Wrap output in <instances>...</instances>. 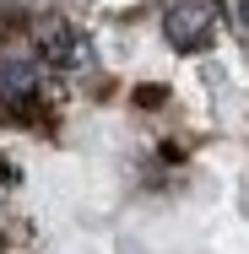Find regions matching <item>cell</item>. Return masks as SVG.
Masks as SVG:
<instances>
[{
  "label": "cell",
  "mask_w": 249,
  "mask_h": 254,
  "mask_svg": "<svg viewBox=\"0 0 249 254\" xmlns=\"http://www.w3.org/2000/svg\"><path fill=\"white\" fill-rule=\"evenodd\" d=\"M211 27H217V5L211 0H168V11H163V38L184 54L206 49Z\"/></svg>",
  "instance_id": "1"
},
{
  "label": "cell",
  "mask_w": 249,
  "mask_h": 254,
  "mask_svg": "<svg viewBox=\"0 0 249 254\" xmlns=\"http://www.w3.org/2000/svg\"><path fill=\"white\" fill-rule=\"evenodd\" d=\"M38 54L49 60L54 70H76V65H87V38H82L71 22H49V27L38 33Z\"/></svg>",
  "instance_id": "2"
},
{
  "label": "cell",
  "mask_w": 249,
  "mask_h": 254,
  "mask_svg": "<svg viewBox=\"0 0 249 254\" xmlns=\"http://www.w3.org/2000/svg\"><path fill=\"white\" fill-rule=\"evenodd\" d=\"M33 92V60L0 54V98H27Z\"/></svg>",
  "instance_id": "3"
},
{
  "label": "cell",
  "mask_w": 249,
  "mask_h": 254,
  "mask_svg": "<svg viewBox=\"0 0 249 254\" xmlns=\"http://www.w3.org/2000/svg\"><path fill=\"white\" fill-rule=\"evenodd\" d=\"M222 11H228V22L239 33H249V0H222Z\"/></svg>",
  "instance_id": "4"
}]
</instances>
